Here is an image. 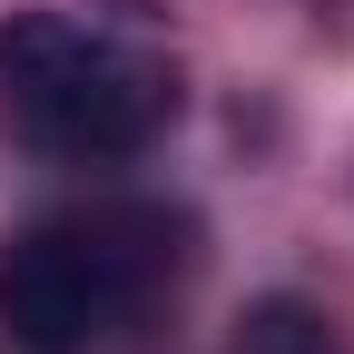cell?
Wrapping results in <instances>:
<instances>
[{"label":"cell","instance_id":"obj_3","mask_svg":"<svg viewBox=\"0 0 354 354\" xmlns=\"http://www.w3.org/2000/svg\"><path fill=\"white\" fill-rule=\"evenodd\" d=\"M236 354H335V325H325L305 295H266V305H246Z\"/></svg>","mask_w":354,"mask_h":354},{"label":"cell","instance_id":"obj_2","mask_svg":"<svg viewBox=\"0 0 354 354\" xmlns=\"http://www.w3.org/2000/svg\"><path fill=\"white\" fill-rule=\"evenodd\" d=\"M0 118L59 167H118L177 118V69L128 30L79 10H10L0 20Z\"/></svg>","mask_w":354,"mask_h":354},{"label":"cell","instance_id":"obj_1","mask_svg":"<svg viewBox=\"0 0 354 354\" xmlns=\"http://www.w3.org/2000/svg\"><path fill=\"white\" fill-rule=\"evenodd\" d=\"M187 276V216L148 197L59 207L0 246V325L20 354H88Z\"/></svg>","mask_w":354,"mask_h":354}]
</instances>
